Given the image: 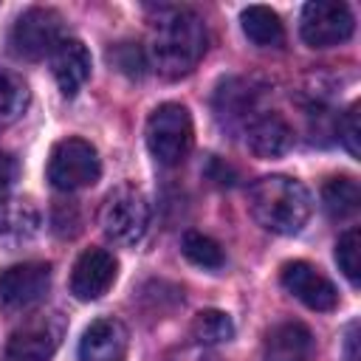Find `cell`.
<instances>
[{
    "instance_id": "obj_23",
    "label": "cell",
    "mask_w": 361,
    "mask_h": 361,
    "mask_svg": "<svg viewBox=\"0 0 361 361\" xmlns=\"http://www.w3.org/2000/svg\"><path fill=\"white\" fill-rule=\"evenodd\" d=\"M336 262L344 271V276L353 285H358V276H361V231L358 228H347L338 237V243H336Z\"/></svg>"
},
{
    "instance_id": "obj_26",
    "label": "cell",
    "mask_w": 361,
    "mask_h": 361,
    "mask_svg": "<svg viewBox=\"0 0 361 361\" xmlns=\"http://www.w3.org/2000/svg\"><path fill=\"white\" fill-rule=\"evenodd\" d=\"M14 178H17V161L0 149V203L8 197L11 186H14Z\"/></svg>"
},
{
    "instance_id": "obj_22",
    "label": "cell",
    "mask_w": 361,
    "mask_h": 361,
    "mask_svg": "<svg viewBox=\"0 0 361 361\" xmlns=\"http://www.w3.org/2000/svg\"><path fill=\"white\" fill-rule=\"evenodd\" d=\"M180 251H183V257H186L189 262H195V265H200V268H209V271H217V268H223V262H226L223 248H220L212 237H206V234H200V231H186L183 240H180Z\"/></svg>"
},
{
    "instance_id": "obj_3",
    "label": "cell",
    "mask_w": 361,
    "mask_h": 361,
    "mask_svg": "<svg viewBox=\"0 0 361 361\" xmlns=\"http://www.w3.org/2000/svg\"><path fill=\"white\" fill-rule=\"evenodd\" d=\"M192 144H195V127H192V116L183 104L166 102L152 110V116L147 121V147L158 164H164V166L183 164Z\"/></svg>"
},
{
    "instance_id": "obj_11",
    "label": "cell",
    "mask_w": 361,
    "mask_h": 361,
    "mask_svg": "<svg viewBox=\"0 0 361 361\" xmlns=\"http://www.w3.org/2000/svg\"><path fill=\"white\" fill-rule=\"evenodd\" d=\"M282 285L288 293H293L310 310H333L338 302L336 285L319 268H313L310 262H302V259L282 265Z\"/></svg>"
},
{
    "instance_id": "obj_25",
    "label": "cell",
    "mask_w": 361,
    "mask_h": 361,
    "mask_svg": "<svg viewBox=\"0 0 361 361\" xmlns=\"http://www.w3.org/2000/svg\"><path fill=\"white\" fill-rule=\"evenodd\" d=\"M338 133H341V141L350 149V155L358 158V104H350V110L341 116Z\"/></svg>"
},
{
    "instance_id": "obj_15",
    "label": "cell",
    "mask_w": 361,
    "mask_h": 361,
    "mask_svg": "<svg viewBox=\"0 0 361 361\" xmlns=\"http://www.w3.org/2000/svg\"><path fill=\"white\" fill-rule=\"evenodd\" d=\"M51 71L65 96H76L90 76V54L79 39H59L51 51Z\"/></svg>"
},
{
    "instance_id": "obj_27",
    "label": "cell",
    "mask_w": 361,
    "mask_h": 361,
    "mask_svg": "<svg viewBox=\"0 0 361 361\" xmlns=\"http://www.w3.org/2000/svg\"><path fill=\"white\" fill-rule=\"evenodd\" d=\"M355 330H358V324H350V333H347V361H358V353H355Z\"/></svg>"
},
{
    "instance_id": "obj_24",
    "label": "cell",
    "mask_w": 361,
    "mask_h": 361,
    "mask_svg": "<svg viewBox=\"0 0 361 361\" xmlns=\"http://www.w3.org/2000/svg\"><path fill=\"white\" fill-rule=\"evenodd\" d=\"M107 59L116 65V71H121L130 79H141L147 73V56H144L138 42H118V45H113Z\"/></svg>"
},
{
    "instance_id": "obj_20",
    "label": "cell",
    "mask_w": 361,
    "mask_h": 361,
    "mask_svg": "<svg viewBox=\"0 0 361 361\" xmlns=\"http://www.w3.org/2000/svg\"><path fill=\"white\" fill-rule=\"evenodd\" d=\"M189 333H192V338L197 344L214 347V344H223V341H228L234 336V324L223 310H200L192 319Z\"/></svg>"
},
{
    "instance_id": "obj_5",
    "label": "cell",
    "mask_w": 361,
    "mask_h": 361,
    "mask_svg": "<svg viewBox=\"0 0 361 361\" xmlns=\"http://www.w3.org/2000/svg\"><path fill=\"white\" fill-rule=\"evenodd\" d=\"M102 175V161L93 144L82 141V138H65L51 149L48 158V180L62 189V192H73V189H85L93 186Z\"/></svg>"
},
{
    "instance_id": "obj_14",
    "label": "cell",
    "mask_w": 361,
    "mask_h": 361,
    "mask_svg": "<svg viewBox=\"0 0 361 361\" xmlns=\"http://www.w3.org/2000/svg\"><path fill=\"white\" fill-rule=\"evenodd\" d=\"M248 149L257 158H279L293 147V127L279 113H259L245 127Z\"/></svg>"
},
{
    "instance_id": "obj_10",
    "label": "cell",
    "mask_w": 361,
    "mask_h": 361,
    "mask_svg": "<svg viewBox=\"0 0 361 361\" xmlns=\"http://www.w3.org/2000/svg\"><path fill=\"white\" fill-rule=\"evenodd\" d=\"M262 87L254 79L231 76L214 90V116L223 127H248L259 116Z\"/></svg>"
},
{
    "instance_id": "obj_13",
    "label": "cell",
    "mask_w": 361,
    "mask_h": 361,
    "mask_svg": "<svg viewBox=\"0 0 361 361\" xmlns=\"http://www.w3.org/2000/svg\"><path fill=\"white\" fill-rule=\"evenodd\" d=\"M127 344H130L127 327L113 316H102L90 322V327L82 333L79 358L82 361H124Z\"/></svg>"
},
{
    "instance_id": "obj_2",
    "label": "cell",
    "mask_w": 361,
    "mask_h": 361,
    "mask_svg": "<svg viewBox=\"0 0 361 361\" xmlns=\"http://www.w3.org/2000/svg\"><path fill=\"white\" fill-rule=\"evenodd\" d=\"M307 189L288 175H265L248 189L251 217L271 234H296L310 217Z\"/></svg>"
},
{
    "instance_id": "obj_8",
    "label": "cell",
    "mask_w": 361,
    "mask_h": 361,
    "mask_svg": "<svg viewBox=\"0 0 361 361\" xmlns=\"http://www.w3.org/2000/svg\"><path fill=\"white\" fill-rule=\"evenodd\" d=\"M51 288L48 262H20L0 274V302L8 310H23L45 299Z\"/></svg>"
},
{
    "instance_id": "obj_9",
    "label": "cell",
    "mask_w": 361,
    "mask_h": 361,
    "mask_svg": "<svg viewBox=\"0 0 361 361\" xmlns=\"http://www.w3.org/2000/svg\"><path fill=\"white\" fill-rule=\"evenodd\" d=\"M65 333V322L56 313L37 316L8 338V358L11 361H48Z\"/></svg>"
},
{
    "instance_id": "obj_21",
    "label": "cell",
    "mask_w": 361,
    "mask_h": 361,
    "mask_svg": "<svg viewBox=\"0 0 361 361\" xmlns=\"http://www.w3.org/2000/svg\"><path fill=\"white\" fill-rule=\"evenodd\" d=\"M28 107V87L20 76L0 71V130L14 124Z\"/></svg>"
},
{
    "instance_id": "obj_12",
    "label": "cell",
    "mask_w": 361,
    "mask_h": 361,
    "mask_svg": "<svg viewBox=\"0 0 361 361\" xmlns=\"http://www.w3.org/2000/svg\"><path fill=\"white\" fill-rule=\"evenodd\" d=\"M116 274H118V262L110 251L87 248L71 271V293L82 302H93L110 290V285L116 282Z\"/></svg>"
},
{
    "instance_id": "obj_7",
    "label": "cell",
    "mask_w": 361,
    "mask_h": 361,
    "mask_svg": "<svg viewBox=\"0 0 361 361\" xmlns=\"http://www.w3.org/2000/svg\"><path fill=\"white\" fill-rule=\"evenodd\" d=\"M355 20L347 3L336 0H316L307 3L302 11V39L310 48H330L353 37Z\"/></svg>"
},
{
    "instance_id": "obj_16",
    "label": "cell",
    "mask_w": 361,
    "mask_h": 361,
    "mask_svg": "<svg viewBox=\"0 0 361 361\" xmlns=\"http://www.w3.org/2000/svg\"><path fill=\"white\" fill-rule=\"evenodd\" d=\"M316 341L302 322H282L265 336V361H313Z\"/></svg>"
},
{
    "instance_id": "obj_17",
    "label": "cell",
    "mask_w": 361,
    "mask_h": 361,
    "mask_svg": "<svg viewBox=\"0 0 361 361\" xmlns=\"http://www.w3.org/2000/svg\"><path fill=\"white\" fill-rule=\"evenodd\" d=\"M39 231V209L28 197L0 203V243L20 245Z\"/></svg>"
},
{
    "instance_id": "obj_1",
    "label": "cell",
    "mask_w": 361,
    "mask_h": 361,
    "mask_svg": "<svg viewBox=\"0 0 361 361\" xmlns=\"http://www.w3.org/2000/svg\"><path fill=\"white\" fill-rule=\"evenodd\" d=\"M206 25L192 8L161 6L149 20V56L169 79L192 73L206 54Z\"/></svg>"
},
{
    "instance_id": "obj_6",
    "label": "cell",
    "mask_w": 361,
    "mask_h": 361,
    "mask_svg": "<svg viewBox=\"0 0 361 361\" xmlns=\"http://www.w3.org/2000/svg\"><path fill=\"white\" fill-rule=\"evenodd\" d=\"M59 39H62V17H59V11L42 8V6L23 11L8 34L11 54L20 59H28V62L51 56V51L56 48Z\"/></svg>"
},
{
    "instance_id": "obj_28",
    "label": "cell",
    "mask_w": 361,
    "mask_h": 361,
    "mask_svg": "<svg viewBox=\"0 0 361 361\" xmlns=\"http://www.w3.org/2000/svg\"><path fill=\"white\" fill-rule=\"evenodd\" d=\"M192 361H220V358H212V355H197V358H192Z\"/></svg>"
},
{
    "instance_id": "obj_18",
    "label": "cell",
    "mask_w": 361,
    "mask_h": 361,
    "mask_svg": "<svg viewBox=\"0 0 361 361\" xmlns=\"http://www.w3.org/2000/svg\"><path fill=\"white\" fill-rule=\"evenodd\" d=\"M240 23H243L245 37L259 48H279L285 42V28H282L276 11H271L265 6H248L240 14Z\"/></svg>"
},
{
    "instance_id": "obj_4",
    "label": "cell",
    "mask_w": 361,
    "mask_h": 361,
    "mask_svg": "<svg viewBox=\"0 0 361 361\" xmlns=\"http://www.w3.org/2000/svg\"><path fill=\"white\" fill-rule=\"evenodd\" d=\"M99 220H102L104 234L113 243L133 245V243H138L147 234V226H149V203L141 195V189L124 183V186H116L107 195Z\"/></svg>"
},
{
    "instance_id": "obj_19",
    "label": "cell",
    "mask_w": 361,
    "mask_h": 361,
    "mask_svg": "<svg viewBox=\"0 0 361 361\" xmlns=\"http://www.w3.org/2000/svg\"><path fill=\"white\" fill-rule=\"evenodd\" d=\"M361 192L353 178H330L322 189V206L333 220H344L358 212Z\"/></svg>"
}]
</instances>
